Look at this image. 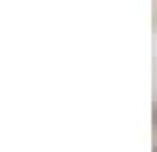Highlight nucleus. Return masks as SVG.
<instances>
[{
	"mask_svg": "<svg viewBox=\"0 0 157 152\" xmlns=\"http://www.w3.org/2000/svg\"><path fill=\"white\" fill-rule=\"evenodd\" d=\"M154 152H157V144H154Z\"/></svg>",
	"mask_w": 157,
	"mask_h": 152,
	"instance_id": "nucleus-1",
	"label": "nucleus"
}]
</instances>
